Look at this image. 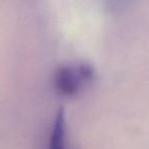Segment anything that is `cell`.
Segmentation results:
<instances>
[{
	"label": "cell",
	"instance_id": "cell-3",
	"mask_svg": "<svg viewBox=\"0 0 149 149\" xmlns=\"http://www.w3.org/2000/svg\"><path fill=\"white\" fill-rule=\"evenodd\" d=\"M77 68L85 85L88 83H91L95 80L96 70L92 64L88 63V62H81L77 65Z\"/></svg>",
	"mask_w": 149,
	"mask_h": 149
},
{
	"label": "cell",
	"instance_id": "cell-1",
	"mask_svg": "<svg viewBox=\"0 0 149 149\" xmlns=\"http://www.w3.org/2000/svg\"><path fill=\"white\" fill-rule=\"evenodd\" d=\"M54 89L62 97H74L85 84L79 74L77 66H58L53 77Z\"/></svg>",
	"mask_w": 149,
	"mask_h": 149
},
{
	"label": "cell",
	"instance_id": "cell-2",
	"mask_svg": "<svg viewBox=\"0 0 149 149\" xmlns=\"http://www.w3.org/2000/svg\"><path fill=\"white\" fill-rule=\"evenodd\" d=\"M48 149H65V111L62 107L55 113Z\"/></svg>",
	"mask_w": 149,
	"mask_h": 149
}]
</instances>
